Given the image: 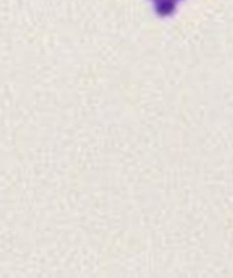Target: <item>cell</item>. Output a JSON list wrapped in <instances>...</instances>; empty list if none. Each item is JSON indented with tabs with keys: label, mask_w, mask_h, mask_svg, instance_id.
Instances as JSON below:
<instances>
[{
	"label": "cell",
	"mask_w": 233,
	"mask_h": 278,
	"mask_svg": "<svg viewBox=\"0 0 233 278\" xmlns=\"http://www.w3.org/2000/svg\"><path fill=\"white\" fill-rule=\"evenodd\" d=\"M156 11L161 16H168L175 11V2L173 0H159L156 3Z\"/></svg>",
	"instance_id": "6da1fadb"
}]
</instances>
